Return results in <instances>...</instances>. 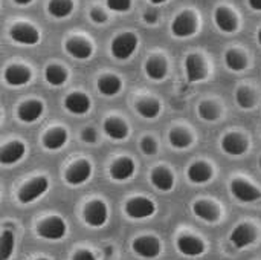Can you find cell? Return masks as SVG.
Returning <instances> with one entry per match:
<instances>
[{"label":"cell","instance_id":"43","mask_svg":"<svg viewBox=\"0 0 261 260\" xmlns=\"http://www.w3.org/2000/svg\"><path fill=\"white\" fill-rule=\"evenodd\" d=\"M249 6L255 11H261V0H248Z\"/></svg>","mask_w":261,"mask_h":260},{"label":"cell","instance_id":"29","mask_svg":"<svg viewBox=\"0 0 261 260\" xmlns=\"http://www.w3.org/2000/svg\"><path fill=\"white\" fill-rule=\"evenodd\" d=\"M73 5L72 0H50L47 5V11L55 18H64L72 14Z\"/></svg>","mask_w":261,"mask_h":260},{"label":"cell","instance_id":"27","mask_svg":"<svg viewBox=\"0 0 261 260\" xmlns=\"http://www.w3.org/2000/svg\"><path fill=\"white\" fill-rule=\"evenodd\" d=\"M196 216H199L200 219L206 221V222H216L219 219V210L208 201H199L194 204L193 207Z\"/></svg>","mask_w":261,"mask_h":260},{"label":"cell","instance_id":"48","mask_svg":"<svg viewBox=\"0 0 261 260\" xmlns=\"http://www.w3.org/2000/svg\"><path fill=\"white\" fill-rule=\"evenodd\" d=\"M38 260H47V259H38Z\"/></svg>","mask_w":261,"mask_h":260},{"label":"cell","instance_id":"47","mask_svg":"<svg viewBox=\"0 0 261 260\" xmlns=\"http://www.w3.org/2000/svg\"><path fill=\"white\" fill-rule=\"evenodd\" d=\"M258 41H260V44H261V29L258 31Z\"/></svg>","mask_w":261,"mask_h":260},{"label":"cell","instance_id":"14","mask_svg":"<svg viewBox=\"0 0 261 260\" xmlns=\"http://www.w3.org/2000/svg\"><path fill=\"white\" fill-rule=\"evenodd\" d=\"M43 110H44V106H43L41 101L29 100V101H24L18 107L17 113H18V118L23 123H35L43 115Z\"/></svg>","mask_w":261,"mask_h":260},{"label":"cell","instance_id":"13","mask_svg":"<svg viewBox=\"0 0 261 260\" xmlns=\"http://www.w3.org/2000/svg\"><path fill=\"white\" fill-rule=\"evenodd\" d=\"M185 70H187V77L190 83H196L200 81L206 77V69L205 64L202 61V58L196 54H191L187 57L185 60Z\"/></svg>","mask_w":261,"mask_h":260},{"label":"cell","instance_id":"3","mask_svg":"<svg viewBox=\"0 0 261 260\" xmlns=\"http://www.w3.org/2000/svg\"><path fill=\"white\" fill-rule=\"evenodd\" d=\"M156 211L154 204L147 198H132L125 204V213L133 219H145Z\"/></svg>","mask_w":261,"mask_h":260},{"label":"cell","instance_id":"41","mask_svg":"<svg viewBox=\"0 0 261 260\" xmlns=\"http://www.w3.org/2000/svg\"><path fill=\"white\" fill-rule=\"evenodd\" d=\"M144 20L147 23H156L159 20V12L156 9H147L144 12Z\"/></svg>","mask_w":261,"mask_h":260},{"label":"cell","instance_id":"21","mask_svg":"<svg viewBox=\"0 0 261 260\" xmlns=\"http://www.w3.org/2000/svg\"><path fill=\"white\" fill-rule=\"evenodd\" d=\"M188 178L191 182L205 184L213 178V169L206 162H194L188 169Z\"/></svg>","mask_w":261,"mask_h":260},{"label":"cell","instance_id":"45","mask_svg":"<svg viewBox=\"0 0 261 260\" xmlns=\"http://www.w3.org/2000/svg\"><path fill=\"white\" fill-rule=\"evenodd\" d=\"M153 5H162V3H165V2H168V0H150Z\"/></svg>","mask_w":261,"mask_h":260},{"label":"cell","instance_id":"15","mask_svg":"<svg viewBox=\"0 0 261 260\" xmlns=\"http://www.w3.org/2000/svg\"><path fill=\"white\" fill-rule=\"evenodd\" d=\"M64 107L73 115H84L90 109V100L84 93L73 92V93H69L66 97Z\"/></svg>","mask_w":261,"mask_h":260},{"label":"cell","instance_id":"37","mask_svg":"<svg viewBox=\"0 0 261 260\" xmlns=\"http://www.w3.org/2000/svg\"><path fill=\"white\" fill-rule=\"evenodd\" d=\"M107 6L116 12H125L132 6V0H106Z\"/></svg>","mask_w":261,"mask_h":260},{"label":"cell","instance_id":"1","mask_svg":"<svg viewBox=\"0 0 261 260\" xmlns=\"http://www.w3.org/2000/svg\"><path fill=\"white\" fill-rule=\"evenodd\" d=\"M138 46V38L135 34H119L112 41V54L118 60H127L132 57Z\"/></svg>","mask_w":261,"mask_h":260},{"label":"cell","instance_id":"33","mask_svg":"<svg viewBox=\"0 0 261 260\" xmlns=\"http://www.w3.org/2000/svg\"><path fill=\"white\" fill-rule=\"evenodd\" d=\"M226 66L232 70H243L246 67V57L239 51H228L225 55Z\"/></svg>","mask_w":261,"mask_h":260},{"label":"cell","instance_id":"42","mask_svg":"<svg viewBox=\"0 0 261 260\" xmlns=\"http://www.w3.org/2000/svg\"><path fill=\"white\" fill-rule=\"evenodd\" d=\"M72 260H96V259H95V256H93L90 251H87V250H81V251H78V253L73 256V259Z\"/></svg>","mask_w":261,"mask_h":260},{"label":"cell","instance_id":"38","mask_svg":"<svg viewBox=\"0 0 261 260\" xmlns=\"http://www.w3.org/2000/svg\"><path fill=\"white\" fill-rule=\"evenodd\" d=\"M141 149H142V152H144L145 155H154L158 146H156V141H154L153 138L145 136V138H142V141H141Z\"/></svg>","mask_w":261,"mask_h":260},{"label":"cell","instance_id":"44","mask_svg":"<svg viewBox=\"0 0 261 260\" xmlns=\"http://www.w3.org/2000/svg\"><path fill=\"white\" fill-rule=\"evenodd\" d=\"M14 2H15L17 5H29L32 0H14Z\"/></svg>","mask_w":261,"mask_h":260},{"label":"cell","instance_id":"34","mask_svg":"<svg viewBox=\"0 0 261 260\" xmlns=\"http://www.w3.org/2000/svg\"><path fill=\"white\" fill-rule=\"evenodd\" d=\"M236 100L242 109H251L255 104V93L249 87H239L236 93Z\"/></svg>","mask_w":261,"mask_h":260},{"label":"cell","instance_id":"8","mask_svg":"<svg viewBox=\"0 0 261 260\" xmlns=\"http://www.w3.org/2000/svg\"><path fill=\"white\" fill-rule=\"evenodd\" d=\"M133 250L138 256L145 259H154L161 253V244L153 236H142L133 242Z\"/></svg>","mask_w":261,"mask_h":260},{"label":"cell","instance_id":"2","mask_svg":"<svg viewBox=\"0 0 261 260\" xmlns=\"http://www.w3.org/2000/svg\"><path fill=\"white\" fill-rule=\"evenodd\" d=\"M47 187H49L47 179L44 176H38L21 187V190L18 192V201L23 204H29V202L38 199L40 196H43L44 192L47 190Z\"/></svg>","mask_w":261,"mask_h":260},{"label":"cell","instance_id":"26","mask_svg":"<svg viewBox=\"0 0 261 260\" xmlns=\"http://www.w3.org/2000/svg\"><path fill=\"white\" fill-rule=\"evenodd\" d=\"M145 72L151 80H162L167 75V63L164 58L154 55L145 63Z\"/></svg>","mask_w":261,"mask_h":260},{"label":"cell","instance_id":"18","mask_svg":"<svg viewBox=\"0 0 261 260\" xmlns=\"http://www.w3.org/2000/svg\"><path fill=\"white\" fill-rule=\"evenodd\" d=\"M5 80L11 86H23L31 80V70L20 64L8 66L5 70Z\"/></svg>","mask_w":261,"mask_h":260},{"label":"cell","instance_id":"19","mask_svg":"<svg viewBox=\"0 0 261 260\" xmlns=\"http://www.w3.org/2000/svg\"><path fill=\"white\" fill-rule=\"evenodd\" d=\"M135 173V162L130 158H119L110 167V175L116 181H127Z\"/></svg>","mask_w":261,"mask_h":260},{"label":"cell","instance_id":"25","mask_svg":"<svg viewBox=\"0 0 261 260\" xmlns=\"http://www.w3.org/2000/svg\"><path fill=\"white\" fill-rule=\"evenodd\" d=\"M104 132L107 136H110L112 139H116V141H121V139H125L127 135H128V127L124 121L118 120V118H109L106 123H104Z\"/></svg>","mask_w":261,"mask_h":260},{"label":"cell","instance_id":"16","mask_svg":"<svg viewBox=\"0 0 261 260\" xmlns=\"http://www.w3.org/2000/svg\"><path fill=\"white\" fill-rule=\"evenodd\" d=\"M24 155V146L20 141H12L8 143L6 146L2 147L0 150V162L3 166H11L18 162Z\"/></svg>","mask_w":261,"mask_h":260},{"label":"cell","instance_id":"10","mask_svg":"<svg viewBox=\"0 0 261 260\" xmlns=\"http://www.w3.org/2000/svg\"><path fill=\"white\" fill-rule=\"evenodd\" d=\"M255 239H257V231L251 224H240L231 234V242L239 250L252 245Z\"/></svg>","mask_w":261,"mask_h":260},{"label":"cell","instance_id":"30","mask_svg":"<svg viewBox=\"0 0 261 260\" xmlns=\"http://www.w3.org/2000/svg\"><path fill=\"white\" fill-rule=\"evenodd\" d=\"M44 77H46V81L52 86H61L66 83L67 80V72L64 70L63 66H58V64H50L46 67L44 70Z\"/></svg>","mask_w":261,"mask_h":260},{"label":"cell","instance_id":"22","mask_svg":"<svg viewBox=\"0 0 261 260\" xmlns=\"http://www.w3.org/2000/svg\"><path fill=\"white\" fill-rule=\"evenodd\" d=\"M67 143V132L64 129H50L49 132H46V135L43 136V146L47 150H58L61 149L64 144Z\"/></svg>","mask_w":261,"mask_h":260},{"label":"cell","instance_id":"20","mask_svg":"<svg viewBox=\"0 0 261 260\" xmlns=\"http://www.w3.org/2000/svg\"><path fill=\"white\" fill-rule=\"evenodd\" d=\"M66 51H67V54H70L72 57L80 58V60L89 58L92 55V52H93L90 43L83 40V38H70V40H67L66 41Z\"/></svg>","mask_w":261,"mask_h":260},{"label":"cell","instance_id":"32","mask_svg":"<svg viewBox=\"0 0 261 260\" xmlns=\"http://www.w3.org/2000/svg\"><path fill=\"white\" fill-rule=\"evenodd\" d=\"M15 239L9 230H5L0 236V260H8L14 251Z\"/></svg>","mask_w":261,"mask_h":260},{"label":"cell","instance_id":"7","mask_svg":"<svg viewBox=\"0 0 261 260\" xmlns=\"http://www.w3.org/2000/svg\"><path fill=\"white\" fill-rule=\"evenodd\" d=\"M92 176V166L87 161L73 162L66 172V182L70 185H81Z\"/></svg>","mask_w":261,"mask_h":260},{"label":"cell","instance_id":"5","mask_svg":"<svg viewBox=\"0 0 261 260\" xmlns=\"http://www.w3.org/2000/svg\"><path fill=\"white\" fill-rule=\"evenodd\" d=\"M37 231H38V236L43 239L58 241V239L64 238V234H66V224L60 218H49L38 225Z\"/></svg>","mask_w":261,"mask_h":260},{"label":"cell","instance_id":"4","mask_svg":"<svg viewBox=\"0 0 261 260\" xmlns=\"http://www.w3.org/2000/svg\"><path fill=\"white\" fill-rule=\"evenodd\" d=\"M84 221L90 225V227H102L107 222L109 213H107V207L102 201H92L86 205L84 208Z\"/></svg>","mask_w":261,"mask_h":260},{"label":"cell","instance_id":"35","mask_svg":"<svg viewBox=\"0 0 261 260\" xmlns=\"http://www.w3.org/2000/svg\"><path fill=\"white\" fill-rule=\"evenodd\" d=\"M168 139H170L171 146L176 147V149H187L191 144V136L185 130H182V129L171 130L170 135H168Z\"/></svg>","mask_w":261,"mask_h":260},{"label":"cell","instance_id":"23","mask_svg":"<svg viewBox=\"0 0 261 260\" xmlns=\"http://www.w3.org/2000/svg\"><path fill=\"white\" fill-rule=\"evenodd\" d=\"M214 18H216L217 26L222 31H225V32H234L237 29V18H236V15L229 9H226L223 6L216 9Z\"/></svg>","mask_w":261,"mask_h":260},{"label":"cell","instance_id":"46","mask_svg":"<svg viewBox=\"0 0 261 260\" xmlns=\"http://www.w3.org/2000/svg\"><path fill=\"white\" fill-rule=\"evenodd\" d=\"M112 251H113V250H112V247H110V248H109V247L106 248V254H107V256H110V254H112Z\"/></svg>","mask_w":261,"mask_h":260},{"label":"cell","instance_id":"11","mask_svg":"<svg viewBox=\"0 0 261 260\" xmlns=\"http://www.w3.org/2000/svg\"><path fill=\"white\" fill-rule=\"evenodd\" d=\"M9 35L14 41L21 43V44H35L40 38L38 31L31 26V25H15L12 26V29L9 31Z\"/></svg>","mask_w":261,"mask_h":260},{"label":"cell","instance_id":"40","mask_svg":"<svg viewBox=\"0 0 261 260\" xmlns=\"http://www.w3.org/2000/svg\"><path fill=\"white\" fill-rule=\"evenodd\" d=\"M90 18L95 21V23H104L107 20V15L104 14V11H101L99 8H93L90 11Z\"/></svg>","mask_w":261,"mask_h":260},{"label":"cell","instance_id":"6","mask_svg":"<svg viewBox=\"0 0 261 260\" xmlns=\"http://www.w3.org/2000/svg\"><path fill=\"white\" fill-rule=\"evenodd\" d=\"M231 193L240 202H254L261 198V192L245 179H234L231 182Z\"/></svg>","mask_w":261,"mask_h":260},{"label":"cell","instance_id":"9","mask_svg":"<svg viewBox=\"0 0 261 260\" xmlns=\"http://www.w3.org/2000/svg\"><path fill=\"white\" fill-rule=\"evenodd\" d=\"M196 28H197L196 17L191 12H182L174 18L171 25V32L176 37H190L196 32Z\"/></svg>","mask_w":261,"mask_h":260},{"label":"cell","instance_id":"49","mask_svg":"<svg viewBox=\"0 0 261 260\" xmlns=\"http://www.w3.org/2000/svg\"><path fill=\"white\" fill-rule=\"evenodd\" d=\"M260 167H261V159H260Z\"/></svg>","mask_w":261,"mask_h":260},{"label":"cell","instance_id":"39","mask_svg":"<svg viewBox=\"0 0 261 260\" xmlns=\"http://www.w3.org/2000/svg\"><path fill=\"white\" fill-rule=\"evenodd\" d=\"M81 138L84 143H89V144H93L96 141V132L93 127H86L81 133Z\"/></svg>","mask_w":261,"mask_h":260},{"label":"cell","instance_id":"17","mask_svg":"<svg viewBox=\"0 0 261 260\" xmlns=\"http://www.w3.org/2000/svg\"><path fill=\"white\" fill-rule=\"evenodd\" d=\"M177 250L185 256L194 257V256H200L205 251V245L200 239L194 236H180L177 239Z\"/></svg>","mask_w":261,"mask_h":260},{"label":"cell","instance_id":"36","mask_svg":"<svg viewBox=\"0 0 261 260\" xmlns=\"http://www.w3.org/2000/svg\"><path fill=\"white\" fill-rule=\"evenodd\" d=\"M199 115L205 120V121H216L219 116V109L214 103L211 101H203L199 106Z\"/></svg>","mask_w":261,"mask_h":260},{"label":"cell","instance_id":"24","mask_svg":"<svg viewBox=\"0 0 261 260\" xmlns=\"http://www.w3.org/2000/svg\"><path fill=\"white\" fill-rule=\"evenodd\" d=\"M151 182L156 188H159L162 192H168L174 185V178L170 170H167L164 167H156L151 172Z\"/></svg>","mask_w":261,"mask_h":260},{"label":"cell","instance_id":"31","mask_svg":"<svg viewBox=\"0 0 261 260\" xmlns=\"http://www.w3.org/2000/svg\"><path fill=\"white\" fill-rule=\"evenodd\" d=\"M136 110L144 118H156L161 112V104L154 100H142L136 104Z\"/></svg>","mask_w":261,"mask_h":260},{"label":"cell","instance_id":"12","mask_svg":"<svg viewBox=\"0 0 261 260\" xmlns=\"http://www.w3.org/2000/svg\"><path fill=\"white\" fill-rule=\"evenodd\" d=\"M222 149L225 153L232 155V156H239L243 155L248 150V141L237 133H228L223 136L222 139Z\"/></svg>","mask_w":261,"mask_h":260},{"label":"cell","instance_id":"28","mask_svg":"<svg viewBox=\"0 0 261 260\" xmlns=\"http://www.w3.org/2000/svg\"><path fill=\"white\" fill-rule=\"evenodd\" d=\"M98 89L102 95H116L121 90V80L116 75H104L98 80Z\"/></svg>","mask_w":261,"mask_h":260}]
</instances>
